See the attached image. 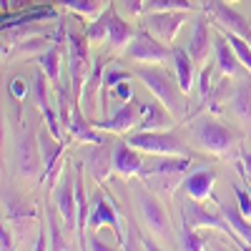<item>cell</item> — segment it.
Here are the masks:
<instances>
[{"label":"cell","instance_id":"1","mask_svg":"<svg viewBox=\"0 0 251 251\" xmlns=\"http://www.w3.org/2000/svg\"><path fill=\"white\" fill-rule=\"evenodd\" d=\"M133 75L141 78V83L149 88L174 118H186V96L183 88L178 86V78H174L171 73H166L163 68H153V63H141L133 68Z\"/></svg>","mask_w":251,"mask_h":251},{"label":"cell","instance_id":"20","mask_svg":"<svg viewBox=\"0 0 251 251\" xmlns=\"http://www.w3.org/2000/svg\"><path fill=\"white\" fill-rule=\"evenodd\" d=\"M133 35H136V28L126 18L118 15L116 5H111V23H108V43H111V48H116V50L126 48L133 40Z\"/></svg>","mask_w":251,"mask_h":251},{"label":"cell","instance_id":"26","mask_svg":"<svg viewBox=\"0 0 251 251\" xmlns=\"http://www.w3.org/2000/svg\"><path fill=\"white\" fill-rule=\"evenodd\" d=\"M174 66H176L178 86L183 88V93H188L194 86V66H196L191 53H186L183 48H174Z\"/></svg>","mask_w":251,"mask_h":251},{"label":"cell","instance_id":"40","mask_svg":"<svg viewBox=\"0 0 251 251\" xmlns=\"http://www.w3.org/2000/svg\"><path fill=\"white\" fill-rule=\"evenodd\" d=\"M146 0H116V8L126 10V15H141Z\"/></svg>","mask_w":251,"mask_h":251},{"label":"cell","instance_id":"3","mask_svg":"<svg viewBox=\"0 0 251 251\" xmlns=\"http://www.w3.org/2000/svg\"><path fill=\"white\" fill-rule=\"evenodd\" d=\"M66 38H68V80L73 88V100L78 106L83 83H86V78L93 71L91 58H88V38H83L78 33H66Z\"/></svg>","mask_w":251,"mask_h":251},{"label":"cell","instance_id":"23","mask_svg":"<svg viewBox=\"0 0 251 251\" xmlns=\"http://www.w3.org/2000/svg\"><path fill=\"white\" fill-rule=\"evenodd\" d=\"M214 46H216V63H219V71H221L226 78L236 75V73H239V66H241V60H239V55H236L234 46L226 40V35H224V33H221V35H216Z\"/></svg>","mask_w":251,"mask_h":251},{"label":"cell","instance_id":"5","mask_svg":"<svg viewBox=\"0 0 251 251\" xmlns=\"http://www.w3.org/2000/svg\"><path fill=\"white\" fill-rule=\"evenodd\" d=\"M133 199H136V208L141 214V221L146 224V228L156 236V239H166L171 234V221H169V214H166L163 203L146 188L136 186L133 188Z\"/></svg>","mask_w":251,"mask_h":251},{"label":"cell","instance_id":"42","mask_svg":"<svg viewBox=\"0 0 251 251\" xmlns=\"http://www.w3.org/2000/svg\"><path fill=\"white\" fill-rule=\"evenodd\" d=\"M111 91H113V96H116L118 100H131V98H133V93H131V86H128V80H121L118 86H113Z\"/></svg>","mask_w":251,"mask_h":251},{"label":"cell","instance_id":"28","mask_svg":"<svg viewBox=\"0 0 251 251\" xmlns=\"http://www.w3.org/2000/svg\"><path fill=\"white\" fill-rule=\"evenodd\" d=\"M3 211H5V219H8V221L35 219V208L20 201V199L13 194V188H3Z\"/></svg>","mask_w":251,"mask_h":251},{"label":"cell","instance_id":"24","mask_svg":"<svg viewBox=\"0 0 251 251\" xmlns=\"http://www.w3.org/2000/svg\"><path fill=\"white\" fill-rule=\"evenodd\" d=\"M68 131L73 138H78L80 143H100V141H106L98 128H96V123H88L86 116L80 113L78 106H73V118H71V126H68Z\"/></svg>","mask_w":251,"mask_h":251},{"label":"cell","instance_id":"30","mask_svg":"<svg viewBox=\"0 0 251 251\" xmlns=\"http://www.w3.org/2000/svg\"><path fill=\"white\" fill-rule=\"evenodd\" d=\"M50 35H33V38H25L23 43L13 46V50L8 53V58L18 60V58H30L33 53H46V40Z\"/></svg>","mask_w":251,"mask_h":251},{"label":"cell","instance_id":"22","mask_svg":"<svg viewBox=\"0 0 251 251\" xmlns=\"http://www.w3.org/2000/svg\"><path fill=\"white\" fill-rule=\"evenodd\" d=\"M38 141H40V153H43V178H46V176H53L55 171V163L63 153V141L55 138L50 131H40Z\"/></svg>","mask_w":251,"mask_h":251},{"label":"cell","instance_id":"32","mask_svg":"<svg viewBox=\"0 0 251 251\" xmlns=\"http://www.w3.org/2000/svg\"><path fill=\"white\" fill-rule=\"evenodd\" d=\"M46 219H48V228H50V244H48V249H58V251L68 249V234H63L60 224H58V219H60L58 208H55V211H48Z\"/></svg>","mask_w":251,"mask_h":251},{"label":"cell","instance_id":"17","mask_svg":"<svg viewBox=\"0 0 251 251\" xmlns=\"http://www.w3.org/2000/svg\"><path fill=\"white\" fill-rule=\"evenodd\" d=\"M219 203V211L226 216L228 226H231V231L236 234V239L241 241L244 249H251V224L249 219L241 214L239 203H231V201H216Z\"/></svg>","mask_w":251,"mask_h":251},{"label":"cell","instance_id":"12","mask_svg":"<svg viewBox=\"0 0 251 251\" xmlns=\"http://www.w3.org/2000/svg\"><path fill=\"white\" fill-rule=\"evenodd\" d=\"M138 116H141V100L131 98V100H123L113 116L103 118V121H96V128L98 131H111V133H126V131L136 128Z\"/></svg>","mask_w":251,"mask_h":251},{"label":"cell","instance_id":"7","mask_svg":"<svg viewBox=\"0 0 251 251\" xmlns=\"http://www.w3.org/2000/svg\"><path fill=\"white\" fill-rule=\"evenodd\" d=\"M55 208L60 221L66 226V234L78 231V201H75V171L71 174L68 166L60 171L58 188H55Z\"/></svg>","mask_w":251,"mask_h":251},{"label":"cell","instance_id":"45","mask_svg":"<svg viewBox=\"0 0 251 251\" xmlns=\"http://www.w3.org/2000/svg\"><path fill=\"white\" fill-rule=\"evenodd\" d=\"M86 244H88V249H93V251H106V249H111L108 244H103V241H100L98 236H91V239H88Z\"/></svg>","mask_w":251,"mask_h":251},{"label":"cell","instance_id":"21","mask_svg":"<svg viewBox=\"0 0 251 251\" xmlns=\"http://www.w3.org/2000/svg\"><path fill=\"white\" fill-rule=\"evenodd\" d=\"M100 75H103V60H96V66H93L91 75L86 78V83H83V93H80V103H78V106L86 108L88 116L98 108V106H96V103H98V91H103Z\"/></svg>","mask_w":251,"mask_h":251},{"label":"cell","instance_id":"10","mask_svg":"<svg viewBox=\"0 0 251 251\" xmlns=\"http://www.w3.org/2000/svg\"><path fill=\"white\" fill-rule=\"evenodd\" d=\"M186 13L188 10H153L143 15V28L151 35H156L161 43L169 46L174 35L181 30V25L186 23Z\"/></svg>","mask_w":251,"mask_h":251},{"label":"cell","instance_id":"8","mask_svg":"<svg viewBox=\"0 0 251 251\" xmlns=\"http://www.w3.org/2000/svg\"><path fill=\"white\" fill-rule=\"evenodd\" d=\"M35 131V126H28L18 141V171L28 181H38L43 176V153H40V141Z\"/></svg>","mask_w":251,"mask_h":251},{"label":"cell","instance_id":"19","mask_svg":"<svg viewBox=\"0 0 251 251\" xmlns=\"http://www.w3.org/2000/svg\"><path fill=\"white\" fill-rule=\"evenodd\" d=\"M103 224H106L108 228H113V234H116L118 241H121V226H118L116 208L111 206V201H108L106 196L98 194L96 201H93V214H91V219H88V226H91V228H98V226H103Z\"/></svg>","mask_w":251,"mask_h":251},{"label":"cell","instance_id":"39","mask_svg":"<svg viewBox=\"0 0 251 251\" xmlns=\"http://www.w3.org/2000/svg\"><path fill=\"white\" fill-rule=\"evenodd\" d=\"M8 93L13 96V100H15V103H20V100L25 98V93H28L25 80H23V78H13V80H10V86H8Z\"/></svg>","mask_w":251,"mask_h":251},{"label":"cell","instance_id":"46","mask_svg":"<svg viewBox=\"0 0 251 251\" xmlns=\"http://www.w3.org/2000/svg\"><path fill=\"white\" fill-rule=\"evenodd\" d=\"M10 8L13 10H28V8H33V0H10Z\"/></svg>","mask_w":251,"mask_h":251},{"label":"cell","instance_id":"18","mask_svg":"<svg viewBox=\"0 0 251 251\" xmlns=\"http://www.w3.org/2000/svg\"><path fill=\"white\" fill-rule=\"evenodd\" d=\"M214 181H216V171L214 169H196L186 176L183 181V191L196 199V201H206L211 196V188H214Z\"/></svg>","mask_w":251,"mask_h":251},{"label":"cell","instance_id":"41","mask_svg":"<svg viewBox=\"0 0 251 251\" xmlns=\"http://www.w3.org/2000/svg\"><path fill=\"white\" fill-rule=\"evenodd\" d=\"M199 93H201V100L206 103L208 100V93H211V68H203L201 71V78H199Z\"/></svg>","mask_w":251,"mask_h":251},{"label":"cell","instance_id":"4","mask_svg":"<svg viewBox=\"0 0 251 251\" xmlns=\"http://www.w3.org/2000/svg\"><path fill=\"white\" fill-rule=\"evenodd\" d=\"M131 146L141 153H151V156H188L183 141L174 131H133L128 138Z\"/></svg>","mask_w":251,"mask_h":251},{"label":"cell","instance_id":"29","mask_svg":"<svg viewBox=\"0 0 251 251\" xmlns=\"http://www.w3.org/2000/svg\"><path fill=\"white\" fill-rule=\"evenodd\" d=\"M40 68L46 71V75L50 78V83H60V43L55 40V43L46 50L40 53Z\"/></svg>","mask_w":251,"mask_h":251},{"label":"cell","instance_id":"11","mask_svg":"<svg viewBox=\"0 0 251 251\" xmlns=\"http://www.w3.org/2000/svg\"><path fill=\"white\" fill-rule=\"evenodd\" d=\"M203 8L208 10V15H211V20L221 33H236L246 40L251 38V28L246 23V18L236 13L231 5H226V0H203Z\"/></svg>","mask_w":251,"mask_h":251},{"label":"cell","instance_id":"6","mask_svg":"<svg viewBox=\"0 0 251 251\" xmlns=\"http://www.w3.org/2000/svg\"><path fill=\"white\" fill-rule=\"evenodd\" d=\"M181 216H183V224L186 226H191V228H199V226H206V228H216V231H221V234H226L231 241H236L239 246H241V241L236 239V234L231 231V226H228V221H226V216L219 211H206V208L201 206V201H196V199H191L186 194V199H183V203H181ZM244 249V246H241Z\"/></svg>","mask_w":251,"mask_h":251},{"label":"cell","instance_id":"15","mask_svg":"<svg viewBox=\"0 0 251 251\" xmlns=\"http://www.w3.org/2000/svg\"><path fill=\"white\" fill-rule=\"evenodd\" d=\"M143 158H141V151L136 146H131L128 141H118L113 143V171L121 174L123 178L128 176H136L143 171Z\"/></svg>","mask_w":251,"mask_h":251},{"label":"cell","instance_id":"36","mask_svg":"<svg viewBox=\"0 0 251 251\" xmlns=\"http://www.w3.org/2000/svg\"><path fill=\"white\" fill-rule=\"evenodd\" d=\"M181 244H183V249H188V251H201V249H206V246H203L206 241H203L201 236H196L194 228L186 226V224H183V228H181Z\"/></svg>","mask_w":251,"mask_h":251},{"label":"cell","instance_id":"43","mask_svg":"<svg viewBox=\"0 0 251 251\" xmlns=\"http://www.w3.org/2000/svg\"><path fill=\"white\" fill-rule=\"evenodd\" d=\"M239 171L244 178L251 181V151H241V166H239Z\"/></svg>","mask_w":251,"mask_h":251},{"label":"cell","instance_id":"14","mask_svg":"<svg viewBox=\"0 0 251 251\" xmlns=\"http://www.w3.org/2000/svg\"><path fill=\"white\" fill-rule=\"evenodd\" d=\"M171 123H174V116L158 98L141 100V116L136 123V131H161V128H169Z\"/></svg>","mask_w":251,"mask_h":251},{"label":"cell","instance_id":"38","mask_svg":"<svg viewBox=\"0 0 251 251\" xmlns=\"http://www.w3.org/2000/svg\"><path fill=\"white\" fill-rule=\"evenodd\" d=\"M234 196H236V203L241 208V214L246 219H251V194L246 191V188H241V186H234Z\"/></svg>","mask_w":251,"mask_h":251},{"label":"cell","instance_id":"25","mask_svg":"<svg viewBox=\"0 0 251 251\" xmlns=\"http://www.w3.org/2000/svg\"><path fill=\"white\" fill-rule=\"evenodd\" d=\"M188 166H191V161H188V156H166L163 161H156V163H146L141 176H153V174H183L188 171Z\"/></svg>","mask_w":251,"mask_h":251},{"label":"cell","instance_id":"31","mask_svg":"<svg viewBox=\"0 0 251 251\" xmlns=\"http://www.w3.org/2000/svg\"><path fill=\"white\" fill-rule=\"evenodd\" d=\"M108 23H111V5L106 8V13H100L96 23H91L86 28V38H88V43L98 46V43H106V38H108Z\"/></svg>","mask_w":251,"mask_h":251},{"label":"cell","instance_id":"9","mask_svg":"<svg viewBox=\"0 0 251 251\" xmlns=\"http://www.w3.org/2000/svg\"><path fill=\"white\" fill-rule=\"evenodd\" d=\"M126 55L133 63H163V60L174 58V48L161 43L156 35H151L143 28V30H136L133 40L126 46Z\"/></svg>","mask_w":251,"mask_h":251},{"label":"cell","instance_id":"47","mask_svg":"<svg viewBox=\"0 0 251 251\" xmlns=\"http://www.w3.org/2000/svg\"><path fill=\"white\" fill-rule=\"evenodd\" d=\"M0 8H3V10H8V8H10V0H0Z\"/></svg>","mask_w":251,"mask_h":251},{"label":"cell","instance_id":"44","mask_svg":"<svg viewBox=\"0 0 251 251\" xmlns=\"http://www.w3.org/2000/svg\"><path fill=\"white\" fill-rule=\"evenodd\" d=\"M0 249H3V251L15 249V246H13V234H10L8 226H3V231H0Z\"/></svg>","mask_w":251,"mask_h":251},{"label":"cell","instance_id":"27","mask_svg":"<svg viewBox=\"0 0 251 251\" xmlns=\"http://www.w3.org/2000/svg\"><path fill=\"white\" fill-rule=\"evenodd\" d=\"M231 108L241 121H251V73L236 83L234 96H231Z\"/></svg>","mask_w":251,"mask_h":251},{"label":"cell","instance_id":"16","mask_svg":"<svg viewBox=\"0 0 251 251\" xmlns=\"http://www.w3.org/2000/svg\"><path fill=\"white\" fill-rule=\"evenodd\" d=\"M208 50H211V33H208V18L206 13H201L196 18V25H194V33H191V40H188V53H191L194 63L201 66L208 58Z\"/></svg>","mask_w":251,"mask_h":251},{"label":"cell","instance_id":"48","mask_svg":"<svg viewBox=\"0 0 251 251\" xmlns=\"http://www.w3.org/2000/svg\"><path fill=\"white\" fill-rule=\"evenodd\" d=\"M226 3H236V0H226Z\"/></svg>","mask_w":251,"mask_h":251},{"label":"cell","instance_id":"13","mask_svg":"<svg viewBox=\"0 0 251 251\" xmlns=\"http://www.w3.org/2000/svg\"><path fill=\"white\" fill-rule=\"evenodd\" d=\"M83 161H86L91 176L100 183L106 181L108 174L113 171V146L108 141H100V143H88L86 151H83Z\"/></svg>","mask_w":251,"mask_h":251},{"label":"cell","instance_id":"2","mask_svg":"<svg viewBox=\"0 0 251 251\" xmlns=\"http://www.w3.org/2000/svg\"><path fill=\"white\" fill-rule=\"evenodd\" d=\"M191 138L199 149H203L208 153H216V156H226L236 143V133L228 126H224L214 118H199L191 126Z\"/></svg>","mask_w":251,"mask_h":251},{"label":"cell","instance_id":"34","mask_svg":"<svg viewBox=\"0 0 251 251\" xmlns=\"http://www.w3.org/2000/svg\"><path fill=\"white\" fill-rule=\"evenodd\" d=\"M224 35H226L228 43L234 46V50H236V55L241 60V66H246V71L251 73V46H249V40L236 35V33H224Z\"/></svg>","mask_w":251,"mask_h":251},{"label":"cell","instance_id":"35","mask_svg":"<svg viewBox=\"0 0 251 251\" xmlns=\"http://www.w3.org/2000/svg\"><path fill=\"white\" fill-rule=\"evenodd\" d=\"M58 3H63V5H68L71 10H75V13H80V15H96L98 10H100V3L103 0H58Z\"/></svg>","mask_w":251,"mask_h":251},{"label":"cell","instance_id":"37","mask_svg":"<svg viewBox=\"0 0 251 251\" xmlns=\"http://www.w3.org/2000/svg\"><path fill=\"white\" fill-rule=\"evenodd\" d=\"M121 80H131V73H126V71H108L106 73V78H103V96H106L113 86H118Z\"/></svg>","mask_w":251,"mask_h":251},{"label":"cell","instance_id":"33","mask_svg":"<svg viewBox=\"0 0 251 251\" xmlns=\"http://www.w3.org/2000/svg\"><path fill=\"white\" fill-rule=\"evenodd\" d=\"M153 10H194V3L191 0H146L143 13Z\"/></svg>","mask_w":251,"mask_h":251}]
</instances>
